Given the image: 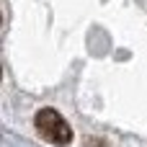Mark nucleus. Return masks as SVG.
Returning <instances> with one entry per match:
<instances>
[{"instance_id":"obj_1","label":"nucleus","mask_w":147,"mask_h":147,"mask_svg":"<svg viewBox=\"0 0 147 147\" xmlns=\"http://www.w3.org/2000/svg\"><path fill=\"white\" fill-rule=\"evenodd\" d=\"M34 127H36V132H39L49 145L65 147V145L72 142V127H70L67 119H65L59 111H54V109H41V111H36Z\"/></svg>"}]
</instances>
